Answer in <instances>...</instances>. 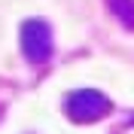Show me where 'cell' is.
I'll return each instance as SVG.
<instances>
[{
    "instance_id": "3",
    "label": "cell",
    "mask_w": 134,
    "mask_h": 134,
    "mask_svg": "<svg viewBox=\"0 0 134 134\" xmlns=\"http://www.w3.org/2000/svg\"><path fill=\"white\" fill-rule=\"evenodd\" d=\"M107 6L113 9L119 18H125L128 27H134V0H107Z\"/></svg>"
},
{
    "instance_id": "2",
    "label": "cell",
    "mask_w": 134,
    "mask_h": 134,
    "mask_svg": "<svg viewBox=\"0 0 134 134\" xmlns=\"http://www.w3.org/2000/svg\"><path fill=\"white\" fill-rule=\"evenodd\" d=\"M67 110H70V116L79 119V122H92V119H100L107 113L110 104H107V98H100L98 92H76L73 98L67 100Z\"/></svg>"
},
{
    "instance_id": "1",
    "label": "cell",
    "mask_w": 134,
    "mask_h": 134,
    "mask_svg": "<svg viewBox=\"0 0 134 134\" xmlns=\"http://www.w3.org/2000/svg\"><path fill=\"white\" fill-rule=\"evenodd\" d=\"M21 49L34 64H43L52 52V31L43 21H27L21 27Z\"/></svg>"
}]
</instances>
